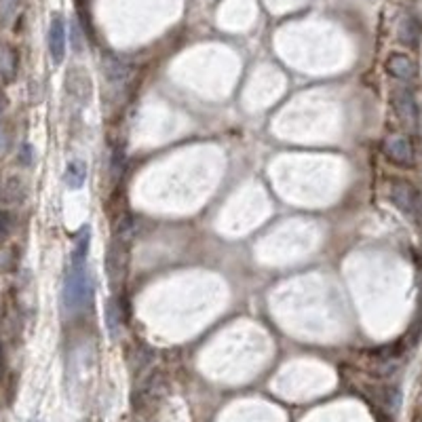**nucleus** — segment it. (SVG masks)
Returning a JSON list of instances; mask_svg holds the SVG:
<instances>
[{"mask_svg":"<svg viewBox=\"0 0 422 422\" xmlns=\"http://www.w3.org/2000/svg\"><path fill=\"white\" fill-rule=\"evenodd\" d=\"M93 296V281L87 271V260H70V268L61 287V309L66 315L80 313Z\"/></svg>","mask_w":422,"mask_h":422,"instance_id":"1","label":"nucleus"},{"mask_svg":"<svg viewBox=\"0 0 422 422\" xmlns=\"http://www.w3.org/2000/svg\"><path fill=\"white\" fill-rule=\"evenodd\" d=\"M389 199L391 203L412 222L422 220V199L421 192L406 180H393L389 184Z\"/></svg>","mask_w":422,"mask_h":422,"instance_id":"2","label":"nucleus"},{"mask_svg":"<svg viewBox=\"0 0 422 422\" xmlns=\"http://www.w3.org/2000/svg\"><path fill=\"white\" fill-rule=\"evenodd\" d=\"M127 262H129V254H127V243L112 237L110 245L106 247L104 254V271L108 277V283L112 290H116L127 275Z\"/></svg>","mask_w":422,"mask_h":422,"instance_id":"3","label":"nucleus"},{"mask_svg":"<svg viewBox=\"0 0 422 422\" xmlns=\"http://www.w3.org/2000/svg\"><path fill=\"white\" fill-rule=\"evenodd\" d=\"M383 152L393 165H399V167H412L414 165V144L404 133H393V135L385 137Z\"/></svg>","mask_w":422,"mask_h":422,"instance_id":"4","label":"nucleus"},{"mask_svg":"<svg viewBox=\"0 0 422 422\" xmlns=\"http://www.w3.org/2000/svg\"><path fill=\"white\" fill-rule=\"evenodd\" d=\"M66 93L80 106H87L93 97V80L89 72L80 66L70 68L66 74Z\"/></svg>","mask_w":422,"mask_h":422,"instance_id":"5","label":"nucleus"},{"mask_svg":"<svg viewBox=\"0 0 422 422\" xmlns=\"http://www.w3.org/2000/svg\"><path fill=\"white\" fill-rule=\"evenodd\" d=\"M46 46H49V55L53 59L55 66H59L66 57V21L61 15H53L51 23H49V32H46Z\"/></svg>","mask_w":422,"mask_h":422,"instance_id":"6","label":"nucleus"},{"mask_svg":"<svg viewBox=\"0 0 422 422\" xmlns=\"http://www.w3.org/2000/svg\"><path fill=\"white\" fill-rule=\"evenodd\" d=\"M385 70L391 78L399 80V82H412L418 74V68L414 63V59L406 53H391L385 61Z\"/></svg>","mask_w":422,"mask_h":422,"instance_id":"7","label":"nucleus"},{"mask_svg":"<svg viewBox=\"0 0 422 422\" xmlns=\"http://www.w3.org/2000/svg\"><path fill=\"white\" fill-rule=\"evenodd\" d=\"M391 104H393V110L395 114L399 116L402 123L406 125H416V118H418V104L412 95L410 89H393L391 93Z\"/></svg>","mask_w":422,"mask_h":422,"instance_id":"8","label":"nucleus"},{"mask_svg":"<svg viewBox=\"0 0 422 422\" xmlns=\"http://www.w3.org/2000/svg\"><path fill=\"white\" fill-rule=\"evenodd\" d=\"M104 323H106V332L110 340L116 342L123 332V306L116 296H110L104 304Z\"/></svg>","mask_w":422,"mask_h":422,"instance_id":"9","label":"nucleus"},{"mask_svg":"<svg viewBox=\"0 0 422 422\" xmlns=\"http://www.w3.org/2000/svg\"><path fill=\"white\" fill-rule=\"evenodd\" d=\"M397 38L404 46L416 49L422 40V21L416 15H404L397 25Z\"/></svg>","mask_w":422,"mask_h":422,"instance_id":"10","label":"nucleus"},{"mask_svg":"<svg viewBox=\"0 0 422 422\" xmlns=\"http://www.w3.org/2000/svg\"><path fill=\"white\" fill-rule=\"evenodd\" d=\"M87 182V163L80 159H74L63 169V184L70 190H80Z\"/></svg>","mask_w":422,"mask_h":422,"instance_id":"11","label":"nucleus"},{"mask_svg":"<svg viewBox=\"0 0 422 422\" xmlns=\"http://www.w3.org/2000/svg\"><path fill=\"white\" fill-rule=\"evenodd\" d=\"M101 74L106 76L108 82L123 87V85L131 78V68H129L127 63L118 61V59H108V61L104 59V63H101Z\"/></svg>","mask_w":422,"mask_h":422,"instance_id":"12","label":"nucleus"},{"mask_svg":"<svg viewBox=\"0 0 422 422\" xmlns=\"http://www.w3.org/2000/svg\"><path fill=\"white\" fill-rule=\"evenodd\" d=\"M17 51L6 44V42H0V76L11 80L15 74H17Z\"/></svg>","mask_w":422,"mask_h":422,"instance_id":"13","label":"nucleus"},{"mask_svg":"<svg viewBox=\"0 0 422 422\" xmlns=\"http://www.w3.org/2000/svg\"><path fill=\"white\" fill-rule=\"evenodd\" d=\"M21 2L23 0H0V27H8L17 19Z\"/></svg>","mask_w":422,"mask_h":422,"instance_id":"14","label":"nucleus"},{"mask_svg":"<svg viewBox=\"0 0 422 422\" xmlns=\"http://www.w3.org/2000/svg\"><path fill=\"white\" fill-rule=\"evenodd\" d=\"M11 226H13V218H11V213L4 211V209H0V243L8 237Z\"/></svg>","mask_w":422,"mask_h":422,"instance_id":"15","label":"nucleus"},{"mask_svg":"<svg viewBox=\"0 0 422 422\" xmlns=\"http://www.w3.org/2000/svg\"><path fill=\"white\" fill-rule=\"evenodd\" d=\"M19 161H21L23 165H30V163H32V148H30V144H23V146H21V150H19Z\"/></svg>","mask_w":422,"mask_h":422,"instance_id":"16","label":"nucleus"},{"mask_svg":"<svg viewBox=\"0 0 422 422\" xmlns=\"http://www.w3.org/2000/svg\"><path fill=\"white\" fill-rule=\"evenodd\" d=\"M4 368H6V359H4V349H2V342H0V378L4 376Z\"/></svg>","mask_w":422,"mask_h":422,"instance_id":"17","label":"nucleus"},{"mask_svg":"<svg viewBox=\"0 0 422 422\" xmlns=\"http://www.w3.org/2000/svg\"><path fill=\"white\" fill-rule=\"evenodd\" d=\"M418 315L422 317V271H421V281H418Z\"/></svg>","mask_w":422,"mask_h":422,"instance_id":"18","label":"nucleus"},{"mask_svg":"<svg viewBox=\"0 0 422 422\" xmlns=\"http://www.w3.org/2000/svg\"><path fill=\"white\" fill-rule=\"evenodd\" d=\"M4 144H6V135H4V131L0 129V150L4 148Z\"/></svg>","mask_w":422,"mask_h":422,"instance_id":"19","label":"nucleus"}]
</instances>
